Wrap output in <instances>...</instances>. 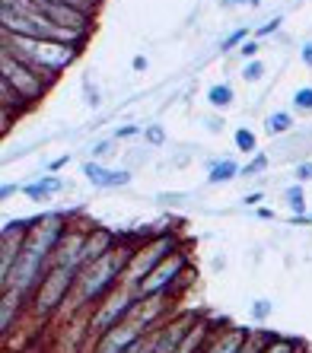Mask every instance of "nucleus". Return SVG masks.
Returning <instances> with one entry per match:
<instances>
[{
	"mask_svg": "<svg viewBox=\"0 0 312 353\" xmlns=\"http://www.w3.org/2000/svg\"><path fill=\"white\" fill-rule=\"evenodd\" d=\"M70 230V214H41L39 226L29 232L23 252H19L17 264L7 277L0 280V290H17L19 296H26L32 303L35 290L41 287L45 274L51 271L55 252H58L64 232Z\"/></svg>",
	"mask_w": 312,
	"mask_h": 353,
	"instance_id": "1",
	"label": "nucleus"
},
{
	"mask_svg": "<svg viewBox=\"0 0 312 353\" xmlns=\"http://www.w3.org/2000/svg\"><path fill=\"white\" fill-rule=\"evenodd\" d=\"M137 245L140 242H124L121 239V245H118L115 252H108L106 258H99L90 268H83L80 277H77L74 293H70V303H67L64 309L90 315L112 290H118L124 283V271H128V264H131Z\"/></svg>",
	"mask_w": 312,
	"mask_h": 353,
	"instance_id": "2",
	"label": "nucleus"
},
{
	"mask_svg": "<svg viewBox=\"0 0 312 353\" xmlns=\"http://www.w3.org/2000/svg\"><path fill=\"white\" fill-rule=\"evenodd\" d=\"M0 48L17 54L26 67H32L39 77H45L48 83H55L67 67L74 64V58L80 54V48L64 45V41L51 39H26V35H10L0 32Z\"/></svg>",
	"mask_w": 312,
	"mask_h": 353,
	"instance_id": "3",
	"label": "nucleus"
},
{
	"mask_svg": "<svg viewBox=\"0 0 312 353\" xmlns=\"http://www.w3.org/2000/svg\"><path fill=\"white\" fill-rule=\"evenodd\" d=\"M77 277H80V271H74V268H51V271L45 274V280H41V287L35 290L32 303H29V315H32L39 325L55 319V315L70 303Z\"/></svg>",
	"mask_w": 312,
	"mask_h": 353,
	"instance_id": "4",
	"label": "nucleus"
},
{
	"mask_svg": "<svg viewBox=\"0 0 312 353\" xmlns=\"http://www.w3.org/2000/svg\"><path fill=\"white\" fill-rule=\"evenodd\" d=\"M175 252H182V245H179V236H175L173 230L153 232L150 239H144L137 245V252H134L131 264H128V271H124V287L134 290L153 268H159V264H163L166 258H173Z\"/></svg>",
	"mask_w": 312,
	"mask_h": 353,
	"instance_id": "5",
	"label": "nucleus"
},
{
	"mask_svg": "<svg viewBox=\"0 0 312 353\" xmlns=\"http://www.w3.org/2000/svg\"><path fill=\"white\" fill-rule=\"evenodd\" d=\"M137 303H140V296L134 293L131 287L121 283L118 290H112V293L86 315V334H90V341H96L99 334H106V331L118 328V325H124V321L134 315Z\"/></svg>",
	"mask_w": 312,
	"mask_h": 353,
	"instance_id": "6",
	"label": "nucleus"
},
{
	"mask_svg": "<svg viewBox=\"0 0 312 353\" xmlns=\"http://www.w3.org/2000/svg\"><path fill=\"white\" fill-rule=\"evenodd\" d=\"M188 277H191V258H188V252L182 248V252H175L173 258H166L159 268H153V271L134 287V293H137L140 299H144V296L175 293L179 280H188Z\"/></svg>",
	"mask_w": 312,
	"mask_h": 353,
	"instance_id": "7",
	"label": "nucleus"
},
{
	"mask_svg": "<svg viewBox=\"0 0 312 353\" xmlns=\"http://www.w3.org/2000/svg\"><path fill=\"white\" fill-rule=\"evenodd\" d=\"M0 80H7L10 86H13L26 102H32V105L39 99H45V92H48V86H51L45 77H39L32 67H26L17 54H10V51H3V48H0Z\"/></svg>",
	"mask_w": 312,
	"mask_h": 353,
	"instance_id": "8",
	"label": "nucleus"
},
{
	"mask_svg": "<svg viewBox=\"0 0 312 353\" xmlns=\"http://www.w3.org/2000/svg\"><path fill=\"white\" fill-rule=\"evenodd\" d=\"M83 175H86L90 185H96V188H124V185H131V172H128V169H108V165H102L99 159L83 163Z\"/></svg>",
	"mask_w": 312,
	"mask_h": 353,
	"instance_id": "9",
	"label": "nucleus"
},
{
	"mask_svg": "<svg viewBox=\"0 0 312 353\" xmlns=\"http://www.w3.org/2000/svg\"><path fill=\"white\" fill-rule=\"evenodd\" d=\"M23 312H29V299L19 296L17 290H0V331L3 334L17 328V319H23Z\"/></svg>",
	"mask_w": 312,
	"mask_h": 353,
	"instance_id": "10",
	"label": "nucleus"
},
{
	"mask_svg": "<svg viewBox=\"0 0 312 353\" xmlns=\"http://www.w3.org/2000/svg\"><path fill=\"white\" fill-rule=\"evenodd\" d=\"M0 108H3V128H13V121L17 118H23V112H29L32 108V102H26L23 96H19L13 86H10L7 80H0Z\"/></svg>",
	"mask_w": 312,
	"mask_h": 353,
	"instance_id": "11",
	"label": "nucleus"
},
{
	"mask_svg": "<svg viewBox=\"0 0 312 353\" xmlns=\"http://www.w3.org/2000/svg\"><path fill=\"white\" fill-rule=\"evenodd\" d=\"M246 341H248L246 328H220L204 353H239L246 347Z\"/></svg>",
	"mask_w": 312,
	"mask_h": 353,
	"instance_id": "12",
	"label": "nucleus"
},
{
	"mask_svg": "<svg viewBox=\"0 0 312 353\" xmlns=\"http://www.w3.org/2000/svg\"><path fill=\"white\" fill-rule=\"evenodd\" d=\"M61 188H64V181H61L58 175H41L32 185H23V194L29 197V201H48V197L58 194Z\"/></svg>",
	"mask_w": 312,
	"mask_h": 353,
	"instance_id": "13",
	"label": "nucleus"
},
{
	"mask_svg": "<svg viewBox=\"0 0 312 353\" xmlns=\"http://www.w3.org/2000/svg\"><path fill=\"white\" fill-rule=\"evenodd\" d=\"M242 175V165L236 163V159H217V163H211V169H207V185H223V181H233Z\"/></svg>",
	"mask_w": 312,
	"mask_h": 353,
	"instance_id": "14",
	"label": "nucleus"
},
{
	"mask_svg": "<svg viewBox=\"0 0 312 353\" xmlns=\"http://www.w3.org/2000/svg\"><path fill=\"white\" fill-rule=\"evenodd\" d=\"M264 131L271 134V137H287L293 131V115L290 112H271V115L264 118Z\"/></svg>",
	"mask_w": 312,
	"mask_h": 353,
	"instance_id": "15",
	"label": "nucleus"
},
{
	"mask_svg": "<svg viewBox=\"0 0 312 353\" xmlns=\"http://www.w3.org/2000/svg\"><path fill=\"white\" fill-rule=\"evenodd\" d=\"M262 353H306V347H303V341H296V337L271 334L268 337V344L262 347Z\"/></svg>",
	"mask_w": 312,
	"mask_h": 353,
	"instance_id": "16",
	"label": "nucleus"
},
{
	"mask_svg": "<svg viewBox=\"0 0 312 353\" xmlns=\"http://www.w3.org/2000/svg\"><path fill=\"white\" fill-rule=\"evenodd\" d=\"M233 99H236V92H233L230 83H214V86L207 90V102H211L214 108H220V112L233 105Z\"/></svg>",
	"mask_w": 312,
	"mask_h": 353,
	"instance_id": "17",
	"label": "nucleus"
},
{
	"mask_svg": "<svg viewBox=\"0 0 312 353\" xmlns=\"http://www.w3.org/2000/svg\"><path fill=\"white\" fill-rule=\"evenodd\" d=\"M233 143H236L239 153H248V157H255V153H258V137H255L252 128H236Z\"/></svg>",
	"mask_w": 312,
	"mask_h": 353,
	"instance_id": "18",
	"label": "nucleus"
},
{
	"mask_svg": "<svg viewBox=\"0 0 312 353\" xmlns=\"http://www.w3.org/2000/svg\"><path fill=\"white\" fill-rule=\"evenodd\" d=\"M284 197H287V204L290 210H293V216H306V191L303 185L296 181V185H290L287 191H284Z\"/></svg>",
	"mask_w": 312,
	"mask_h": 353,
	"instance_id": "19",
	"label": "nucleus"
},
{
	"mask_svg": "<svg viewBox=\"0 0 312 353\" xmlns=\"http://www.w3.org/2000/svg\"><path fill=\"white\" fill-rule=\"evenodd\" d=\"M268 165H271L268 153H255V157L248 159V165H242V175H262V172H268Z\"/></svg>",
	"mask_w": 312,
	"mask_h": 353,
	"instance_id": "20",
	"label": "nucleus"
},
{
	"mask_svg": "<svg viewBox=\"0 0 312 353\" xmlns=\"http://www.w3.org/2000/svg\"><path fill=\"white\" fill-rule=\"evenodd\" d=\"M293 108L303 112V115H312V86H300L293 92Z\"/></svg>",
	"mask_w": 312,
	"mask_h": 353,
	"instance_id": "21",
	"label": "nucleus"
},
{
	"mask_svg": "<svg viewBox=\"0 0 312 353\" xmlns=\"http://www.w3.org/2000/svg\"><path fill=\"white\" fill-rule=\"evenodd\" d=\"M264 77V64L258 58L255 61H246V67H242V80L246 83H258Z\"/></svg>",
	"mask_w": 312,
	"mask_h": 353,
	"instance_id": "22",
	"label": "nucleus"
},
{
	"mask_svg": "<svg viewBox=\"0 0 312 353\" xmlns=\"http://www.w3.org/2000/svg\"><path fill=\"white\" fill-rule=\"evenodd\" d=\"M248 35H252V29H236L233 35H226V41H223V51H233L236 45L242 48V45L248 41Z\"/></svg>",
	"mask_w": 312,
	"mask_h": 353,
	"instance_id": "23",
	"label": "nucleus"
},
{
	"mask_svg": "<svg viewBox=\"0 0 312 353\" xmlns=\"http://www.w3.org/2000/svg\"><path fill=\"white\" fill-rule=\"evenodd\" d=\"M144 140H147L150 147H163V143H166V131L159 128V124H150V128H144Z\"/></svg>",
	"mask_w": 312,
	"mask_h": 353,
	"instance_id": "24",
	"label": "nucleus"
},
{
	"mask_svg": "<svg viewBox=\"0 0 312 353\" xmlns=\"http://www.w3.org/2000/svg\"><path fill=\"white\" fill-rule=\"evenodd\" d=\"M280 23H284V17H271L268 23H262L258 29H255V35L252 39H268V35H274L280 29Z\"/></svg>",
	"mask_w": 312,
	"mask_h": 353,
	"instance_id": "25",
	"label": "nucleus"
},
{
	"mask_svg": "<svg viewBox=\"0 0 312 353\" xmlns=\"http://www.w3.org/2000/svg\"><path fill=\"white\" fill-rule=\"evenodd\" d=\"M220 7L226 10H258L262 0H220Z\"/></svg>",
	"mask_w": 312,
	"mask_h": 353,
	"instance_id": "26",
	"label": "nucleus"
},
{
	"mask_svg": "<svg viewBox=\"0 0 312 353\" xmlns=\"http://www.w3.org/2000/svg\"><path fill=\"white\" fill-rule=\"evenodd\" d=\"M271 315V303L268 299H258V303H252V321H264Z\"/></svg>",
	"mask_w": 312,
	"mask_h": 353,
	"instance_id": "27",
	"label": "nucleus"
},
{
	"mask_svg": "<svg viewBox=\"0 0 312 353\" xmlns=\"http://www.w3.org/2000/svg\"><path fill=\"white\" fill-rule=\"evenodd\" d=\"M258 51H262V45H258V39H248L242 48H239V58H246V61H255L258 58Z\"/></svg>",
	"mask_w": 312,
	"mask_h": 353,
	"instance_id": "28",
	"label": "nucleus"
},
{
	"mask_svg": "<svg viewBox=\"0 0 312 353\" xmlns=\"http://www.w3.org/2000/svg\"><path fill=\"white\" fill-rule=\"evenodd\" d=\"M293 175H296V181H300V185H306V181H312V163H309V159H303V163H296Z\"/></svg>",
	"mask_w": 312,
	"mask_h": 353,
	"instance_id": "29",
	"label": "nucleus"
},
{
	"mask_svg": "<svg viewBox=\"0 0 312 353\" xmlns=\"http://www.w3.org/2000/svg\"><path fill=\"white\" fill-rule=\"evenodd\" d=\"M108 153H115V150H112V140H99L96 147H92V159H99V163H102Z\"/></svg>",
	"mask_w": 312,
	"mask_h": 353,
	"instance_id": "30",
	"label": "nucleus"
},
{
	"mask_svg": "<svg viewBox=\"0 0 312 353\" xmlns=\"http://www.w3.org/2000/svg\"><path fill=\"white\" fill-rule=\"evenodd\" d=\"M137 134H144L137 124H121V128L115 131V137H118V140H128V137H137Z\"/></svg>",
	"mask_w": 312,
	"mask_h": 353,
	"instance_id": "31",
	"label": "nucleus"
},
{
	"mask_svg": "<svg viewBox=\"0 0 312 353\" xmlns=\"http://www.w3.org/2000/svg\"><path fill=\"white\" fill-rule=\"evenodd\" d=\"M262 201H264V194H262V191H252V194H246V197H242V204H246V207H258V204H262Z\"/></svg>",
	"mask_w": 312,
	"mask_h": 353,
	"instance_id": "32",
	"label": "nucleus"
},
{
	"mask_svg": "<svg viewBox=\"0 0 312 353\" xmlns=\"http://www.w3.org/2000/svg\"><path fill=\"white\" fill-rule=\"evenodd\" d=\"M17 191H23V185H10V181H7V185L0 188V201H7V197H13Z\"/></svg>",
	"mask_w": 312,
	"mask_h": 353,
	"instance_id": "33",
	"label": "nucleus"
},
{
	"mask_svg": "<svg viewBox=\"0 0 312 353\" xmlns=\"http://www.w3.org/2000/svg\"><path fill=\"white\" fill-rule=\"evenodd\" d=\"M300 58H303V64H306V67H312V41H306V45H303Z\"/></svg>",
	"mask_w": 312,
	"mask_h": 353,
	"instance_id": "34",
	"label": "nucleus"
},
{
	"mask_svg": "<svg viewBox=\"0 0 312 353\" xmlns=\"http://www.w3.org/2000/svg\"><path fill=\"white\" fill-rule=\"evenodd\" d=\"M220 128H223L220 118H207V131H211V134H220Z\"/></svg>",
	"mask_w": 312,
	"mask_h": 353,
	"instance_id": "35",
	"label": "nucleus"
},
{
	"mask_svg": "<svg viewBox=\"0 0 312 353\" xmlns=\"http://www.w3.org/2000/svg\"><path fill=\"white\" fill-rule=\"evenodd\" d=\"M134 70H147V58H144V54H137V58H134Z\"/></svg>",
	"mask_w": 312,
	"mask_h": 353,
	"instance_id": "36",
	"label": "nucleus"
}]
</instances>
